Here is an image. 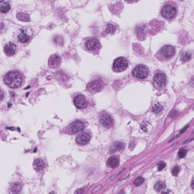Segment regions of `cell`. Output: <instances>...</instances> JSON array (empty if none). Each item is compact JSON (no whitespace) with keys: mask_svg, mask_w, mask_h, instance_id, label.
<instances>
[{"mask_svg":"<svg viewBox=\"0 0 194 194\" xmlns=\"http://www.w3.org/2000/svg\"><path fill=\"white\" fill-rule=\"evenodd\" d=\"M22 77L21 74L15 70L9 71L4 77V82L9 87L15 89L22 84Z\"/></svg>","mask_w":194,"mask_h":194,"instance_id":"6da1fadb","label":"cell"},{"mask_svg":"<svg viewBox=\"0 0 194 194\" xmlns=\"http://www.w3.org/2000/svg\"><path fill=\"white\" fill-rule=\"evenodd\" d=\"M127 67H128V62L127 59L123 57H119L114 61L112 69L115 72H121L125 70Z\"/></svg>","mask_w":194,"mask_h":194,"instance_id":"7a4b0ae2","label":"cell"},{"mask_svg":"<svg viewBox=\"0 0 194 194\" xmlns=\"http://www.w3.org/2000/svg\"><path fill=\"white\" fill-rule=\"evenodd\" d=\"M161 15L163 16L165 18L170 19L173 18L177 14V9L174 5H171V4H166L161 8Z\"/></svg>","mask_w":194,"mask_h":194,"instance_id":"3957f363","label":"cell"},{"mask_svg":"<svg viewBox=\"0 0 194 194\" xmlns=\"http://www.w3.org/2000/svg\"><path fill=\"white\" fill-rule=\"evenodd\" d=\"M133 76L137 79L143 80L146 78L149 75V70L146 66L143 65H137L133 70Z\"/></svg>","mask_w":194,"mask_h":194,"instance_id":"277c9868","label":"cell"},{"mask_svg":"<svg viewBox=\"0 0 194 194\" xmlns=\"http://www.w3.org/2000/svg\"><path fill=\"white\" fill-rule=\"evenodd\" d=\"M103 87V85L101 81L98 80H94V81L89 82L86 86L87 91L90 93H96L97 92H100Z\"/></svg>","mask_w":194,"mask_h":194,"instance_id":"5b68a950","label":"cell"},{"mask_svg":"<svg viewBox=\"0 0 194 194\" xmlns=\"http://www.w3.org/2000/svg\"><path fill=\"white\" fill-rule=\"evenodd\" d=\"M174 52H175L174 48L171 46H168V45L162 47L159 52L160 55H161V56L164 57L166 59H169L172 58L174 55Z\"/></svg>","mask_w":194,"mask_h":194,"instance_id":"8992f818","label":"cell"},{"mask_svg":"<svg viewBox=\"0 0 194 194\" xmlns=\"http://www.w3.org/2000/svg\"><path fill=\"white\" fill-rule=\"evenodd\" d=\"M84 124L81 121L78 120L75 121L68 126L69 131L70 133H74V134L81 132L84 130Z\"/></svg>","mask_w":194,"mask_h":194,"instance_id":"52a82bcc","label":"cell"},{"mask_svg":"<svg viewBox=\"0 0 194 194\" xmlns=\"http://www.w3.org/2000/svg\"><path fill=\"white\" fill-rule=\"evenodd\" d=\"M86 47L89 51L94 52L100 49V43L98 40L96 39H90L88 40L86 43Z\"/></svg>","mask_w":194,"mask_h":194,"instance_id":"ba28073f","label":"cell"},{"mask_svg":"<svg viewBox=\"0 0 194 194\" xmlns=\"http://www.w3.org/2000/svg\"><path fill=\"white\" fill-rule=\"evenodd\" d=\"M91 139V135L88 132L81 133L76 138V142L80 145L87 144Z\"/></svg>","mask_w":194,"mask_h":194,"instance_id":"9c48e42d","label":"cell"},{"mask_svg":"<svg viewBox=\"0 0 194 194\" xmlns=\"http://www.w3.org/2000/svg\"><path fill=\"white\" fill-rule=\"evenodd\" d=\"M100 121L103 127H106V128H109V127H112V124H113V120H112V117H111L109 115L105 113L100 115Z\"/></svg>","mask_w":194,"mask_h":194,"instance_id":"30bf717a","label":"cell"},{"mask_svg":"<svg viewBox=\"0 0 194 194\" xmlns=\"http://www.w3.org/2000/svg\"><path fill=\"white\" fill-rule=\"evenodd\" d=\"M166 76L164 73H157L154 76V82L158 87H163L166 84Z\"/></svg>","mask_w":194,"mask_h":194,"instance_id":"8fae6325","label":"cell"},{"mask_svg":"<svg viewBox=\"0 0 194 194\" xmlns=\"http://www.w3.org/2000/svg\"><path fill=\"white\" fill-rule=\"evenodd\" d=\"M74 103L77 108H86V105H87L86 98L83 95H79V96H76L74 98Z\"/></svg>","mask_w":194,"mask_h":194,"instance_id":"7c38bea8","label":"cell"},{"mask_svg":"<svg viewBox=\"0 0 194 194\" xmlns=\"http://www.w3.org/2000/svg\"><path fill=\"white\" fill-rule=\"evenodd\" d=\"M61 62H62L61 57L57 54H54L51 55L49 59L48 64L50 68H58L61 65Z\"/></svg>","mask_w":194,"mask_h":194,"instance_id":"4fadbf2b","label":"cell"},{"mask_svg":"<svg viewBox=\"0 0 194 194\" xmlns=\"http://www.w3.org/2000/svg\"><path fill=\"white\" fill-rule=\"evenodd\" d=\"M4 52L5 53L8 55V56H12V55H15L16 52V46L12 43H8L4 48Z\"/></svg>","mask_w":194,"mask_h":194,"instance_id":"5bb4252c","label":"cell"},{"mask_svg":"<svg viewBox=\"0 0 194 194\" xmlns=\"http://www.w3.org/2000/svg\"><path fill=\"white\" fill-rule=\"evenodd\" d=\"M107 164H108V166H109L110 168L112 169H115L116 167H118L119 164V158L118 156H114L110 157L109 158L107 161Z\"/></svg>","mask_w":194,"mask_h":194,"instance_id":"9a60e30c","label":"cell"},{"mask_svg":"<svg viewBox=\"0 0 194 194\" xmlns=\"http://www.w3.org/2000/svg\"><path fill=\"white\" fill-rule=\"evenodd\" d=\"M33 167L34 169L37 171H41L44 169L45 163L44 161L41 159H37L34 161L33 163Z\"/></svg>","mask_w":194,"mask_h":194,"instance_id":"2e32d148","label":"cell"},{"mask_svg":"<svg viewBox=\"0 0 194 194\" xmlns=\"http://www.w3.org/2000/svg\"><path fill=\"white\" fill-rule=\"evenodd\" d=\"M30 40V36L25 32L21 31V33L18 35V40L21 43H27Z\"/></svg>","mask_w":194,"mask_h":194,"instance_id":"e0dca14e","label":"cell"},{"mask_svg":"<svg viewBox=\"0 0 194 194\" xmlns=\"http://www.w3.org/2000/svg\"><path fill=\"white\" fill-rule=\"evenodd\" d=\"M10 4L7 2H2L0 4V10L2 13H6L10 9Z\"/></svg>","mask_w":194,"mask_h":194,"instance_id":"ac0fdd59","label":"cell"},{"mask_svg":"<svg viewBox=\"0 0 194 194\" xmlns=\"http://www.w3.org/2000/svg\"><path fill=\"white\" fill-rule=\"evenodd\" d=\"M124 148V144L121 143H116L114 144L111 148V153H114V152L117 151V150H121Z\"/></svg>","mask_w":194,"mask_h":194,"instance_id":"d6986e66","label":"cell"},{"mask_svg":"<svg viewBox=\"0 0 194 194\" xmlns=\"http://www.w3.org/2000/svg\"><path fill=\"white\" fill-rule=\"evenodd\" d=\"M165 187H166V186H165V183L161 182V181H158V182H157L156 184H155L154 188H155V190L159 192V191H161V190L165 189Z\"/></svg>","mask_w":194,"mask_h":194,"instance_id":"ffe728a7","label":"cell"},{"mask_svg":"<svg viewBox=\"0 0 194 194\" xmlns=\"http://www.w3.org/2000/svg\"><path fill=\"white\" fill-rule=\"evenodd\" d=\"M17 17L21 21H30V16L28 14H24V13H18L17 15Z\"/></svg>","mask_w":194,"mask_h":194,"instance_id":"44dd1931","label":"cell"},{"mask_svg":"<svg viewBox=\"0 0 194 194\" xmlns=\"http://www.w3.org/2000/svg\"><path fill=\"white\" fill-rule=\"evenodd\" d=\"M191 58V53L189 52H184L183 53H181V56H180V59L183 62H187L189 61Z\"/></svg>","mask_w":194,"mask_h":194,"instance_id":"7402d4cb","label":"cell"},{"mask_svg":"<svg viewBox=\"0 0 194 194\" xmlns=\"http://www.w3.org/2000/svg\"><path fill=\"white\" fill-rule=\"evenodd\" d=\"M152 110H153V112H154V113L158 114V113H159V112H161V110H162V106H161V104H159V103H157V104H155V105H153Z\"/></svg>","mask_w":194,"mask_h":194,"instance_id":"603a6c76","label":"cell"},{"mask_svg":"<svg viewBox=\"0 0 194 194\" xmlns=\"http://www.w3.org/2000/svg\"><path fill=\"white\" fill-rule=\"evenodd\" d=\"M115 30H116V28H115V27L113 24H108L107 26L106 32L108 33H114L115 32Z\"/></svg>","mask_w":194,"mask_h":194,"instance_id":"cb8c5ba5","label":"cell"},{"mask_svg":"<svg viewBox=\"0 0 194 194\" xmlns=\"http://www.w3.org/2000/svg\"><path fill=\"white\" fill-rule=\"evenodd\" d=\"M143 182H144V179H143L142 177H139L136 179L135 180H134V185L137 186V187H138V186L141 185V184H143Z\"/></svg>","mask_w":194,"mask_h":194,"instance_id":"d4e9b609","label":"cell"},{"mask_svg":"<svg viewBox=\"0 0 194 194\" xmlns=\"http://www.w3.org/2000/svg\"><path fill=\"white\" fill-rule=\"evenodd\" d=\"M21 190V186L18 184H15L12 187V193H18Z\"/></svg>","mask_w":194,"mask_h":194,"instance_id":"484cf974","label":"cell"},{"mask_svg":"<svg viewBox=\"0 0 194 194\" xmlns=\"http://www.w3.org/2000/svg\"><path fill=\"white\" fill-rule=\"evenodd\" d=\"M187 150H184V149H180L178 152V157L180 158H184L187 155Z\"/></svg>","mask_w":194,"mask_h":194,"instance_id":"4316f807","label":"cell"},{"mask_svg":"<svg viewBox=\"0 0 194 194\" xmlns=\"http://www.w3.org/2000/svg\"><path fill=\"white\" fill-rule=\"evenodd\" d=\"M179 172H180V168L178 166H174L171 171L172 174L174 176H177L179 174Z\"/></svg>","mask_w":194,"mask_h":194,"instance_id":"83f0119b","label":"cell"},{"mask_svg":"<svg viewBox=\"0 0 194 194\" xmlns=\"http://www.w3.org/2000/svg\"><path fill=\"white\" fill-rule=\"evenodd\" d=\"M165 166H166V164L164 161H160L159 163L158 164V170L161 171L164 168H165Z\"/></svg>","mask_w":194,"mask_h":194,"instance_id":"f1b7e54d","label":"cell"},{"mask_svg":"<svg viewBox=\"0 0 194 194\" xmlns=\"http://www.w3.org/2000/svg\"><path fill=\"white\" fill-rule=\"evenodd\" d=\"M191 187H192V189H193V179L192 180V183H191Z\"/></svg>","mask_w":194,"mask_h":194,"instance_id":"f546056e","label":"cell"}]
</instances>
